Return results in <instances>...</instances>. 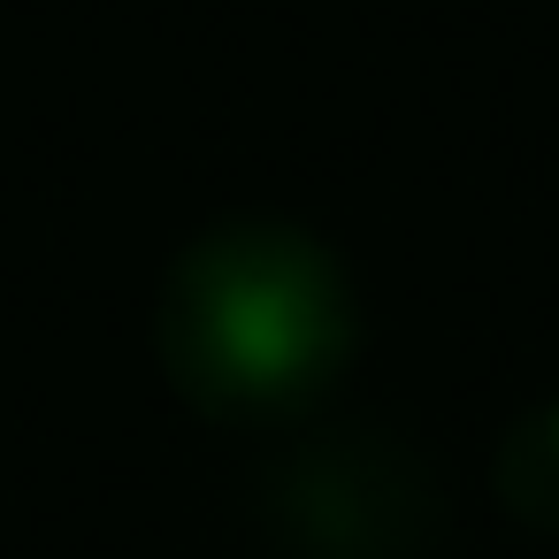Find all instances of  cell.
I'll list each match as a JSON object with an SVG mask.
<instances>
[{"mask_svg":"<svg viewBox=\"0 0 559 559\" xmlns=\"http://www.w3.org/2000/svg\"><path fill=\"white\" fill-rule=\"evenodd\" d=\"M307 345H314V314L284 276H238L215 299V353L238 376L276 383V376H292L307 360Z\"/></svg>","mask_w":559,"mask_h":559,"instance_id":"cell-1","label":"cell"}]
</instances>
